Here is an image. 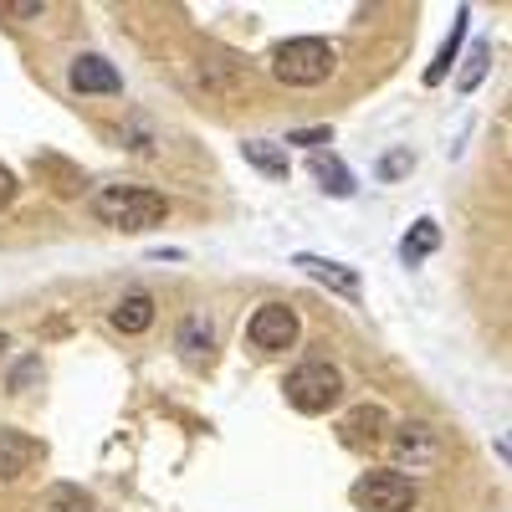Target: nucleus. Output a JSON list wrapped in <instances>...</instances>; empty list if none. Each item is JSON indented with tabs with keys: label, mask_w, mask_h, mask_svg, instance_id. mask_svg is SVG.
Here are the masks:
<instances>
[{
	"label": "nucleus",
	"mask_w": 512,
	"mask_h": 512,
	"mask_svg": "<svg viewBox=\"0 0 512 512\" xmlns=\"http://www.w3.org/2000/svg\"><path fill=\"white\" fill-rule=\"evenodd\" d=\"M93 216L113 231L139 236V231H154L169 221V200L159 190H144V185H103L93 195Z\"/></svg>",
	"instance_id": "1"
},
{
	"label": "nucleus",
	"mask_w": 512,
	"mask_h": 512,
	"mask_svg": "<svg viewBox=\"0 0 512 512\" xmlns=\"http://www.w3.org/2000/svg\"><path fill=\"white\" fill-rule=\"evenodd\" d=\"M333 62H338V52L323 36H292L272 52V77L287 82V88H318V82L333 77Z\"/></svg>",
	"instance_id": "2"
},
{
	"label": "nucleus",
	"mask_w": 512,
	"mask_h": 512,
	"mask_svg": "<svg viewBox=\"0 0 512 512\" xmlns=\"http://www.w3.org/2000/svg\"><path fill=\"white\" fill-rule=\"evenodd\" d=\"M282 390H287V405L297 415H328L338 400H344V374H338L333 364H323V359H308V364H297L287 374Z\"/></svg>",
	"instance_id": "3"
},
{
	"label": "nucleus",
	"mask_w": 512,
	"mask_h": 512,
	"mask_svg": "<svg viewBox=\"0 0 512 512\" xmlns=\"http://www.w3.org/2000/svg\"><path fill=\"white\" fill-rule=\"evenodd\" d=\"M354 502L364 512H415L420 492L405 472H369V477L354 482Z\"/></svg>",
	"instance_id": "4"
},
{
	"label": "nucleus",
	"mask_w": 512,
	"mask_h": 512,
	"mask_svg": "<svg viewBox=\"0 0 512 512\" xmlns=\"http://www.w3.org/2000/svg\"><path fill=\"white\" fill-rule=\"evenodd\" d=\"M390 451L400 466H410V472H436L441 456H446V441L436 425H425V420H405L395 425V436H390Z\"/></svg>",
	"instance_id": "5"
},
{
	"label": "nucleus",
	"mask_w": 512,
	"mask_h": 512,
	"mask_svg": "<svg viewBox=\"0 0 512 512\" xmlns=\"http://www.w3.org/2000/svg\"><path fill=\"white\" fill-rule=\"evenodd\" d=\"M246 344L262 349V354H282L297 344V313L287 303H262L246 323Z\"/></svg>",
	"instance_id": "6"
},
{
	"label": "nucleus",
	"mask_w": 512,
	"mask_h": 512,
	"mask_svg": "<svg viewBox=\"0 0 512 512\" xmlns=\"http://www.w3.org/2000/svg\"><path fill=\"white\" fill-rule=\"evenodd\" d=\"M41 456H47V451H41V441H36V436L11 431V425H0V482H16V477H26Z\"/></svg>",
	"instance_id": "7"
},
{
	"label": "nucleus",
	"mask_w": 512,
	"mask_h": 512,
	"mask_svg": "<svg viewBox=\"0 0 512 512\" xmlns=\"http://www.w3.org/2000/svg\"><path fill=\"white\" fill-rule=\"evenodd\" d=\"M292 267L303 272V277H313V282H323V287H328V292H338V297H359V272H354V267H344V262H328V256L297 251V256H292Z\"/></svg>",
	"instance_id": "8"
},
{
	"label": "nucleus",
	"mask_w": 512,
	"mask_h": 512,
	"mask_svg": "<svg viewBox=\"0 0 512 512\" xmlns=\"http://www.w3.org/2000/svg\"><path fill=\"white\" fill-rule=\"evenodd\" d=\"M67 82H72V93H123V77H118V67L108 62V57H98V52H88V57H77L72 67H67Z\"/></svg>",
	"instance_id": "9"
},
{
	"label": "nucleus",
	"mask_w": 512,
	"mask_h": 512,
	"mask_svg": "<svg viewBox=\"0 0 512 512\" xmlns=\"http://www.w3.org/2000/svg\"><path fill=\"white\" fill-rule=\"evenodd\" d=\"M308 169H313V180H318L328 195H338V200L354 195V175H349V164L338 159V154H323V149H318V154L308 159Z\"/></svg>",
	"instance_id": "10"
},
{
	"label": "nucleus",
	"mask_w": 512,
	"mask_h": 512,
	"mask_svg": "<svg viewBox=\"0 0 512 512\" xmlns=\"http://www.w3.org/2000/svg\"><path fill=\"white\" fill-rule=\"evenodd\" d=\"M108 318H113L118 333H144V328H154V297L149 292H128V297H118V308Z\"/></svg>",
	"instance_id": "11"
},
{
	"label": "nucleus",
	"mask_w": 512,
	"mask_h": 512,
	"mask_svg": "<svg viewBox=\"0 0 512 512\" xmlns=\"http://www.w3.org/2000/svg\"><path fill=\"white\" fill-rule=\"evenodd\" d=\"M466 26H472V6H461V11H456V21H451V36L441 41L436 62L425 67V88H436V82L451 72V62H456V52H461V41H466Z\"/></svg>",
	"instance_id": "12"
},
{
	"label": "nucleus",
	"mask_w": 512,
	"mask_h": 512,
	"mask_svg": "<svg viewBox=\"0 0 512 512\" xmlns=\"http://www.w3.org/2000/svg\"><path fill=\"white\" fill-rule=\"evenodd\" d=\"M436 246H441V226H436L431 216H425V221H415V226H410V236L400 241V262H405V267H420Z\"/></svg>",
	"instance_id": "13"
},
{
	"label": "nucleus",
	"mask_w": 512,
	"mask_h": 512,
	"mask_svg": "<svg viewBox=\"0 0 512 512\" xmlns=\"http://www.w3.org/2000/svg\"><path fill=\"white\" fill-rule=\"evenodd\" d=\"M241 159H246L251 169H262L267 180H287V149H277V144H267V139H246V144H241Z\"/></svg>",
	"instance_id": "14"
},
{
	"label": "nucleus",
	"mask_w": 512,
	"mask_h": 512,
	"mask_svg": "<svg viewBox=\"0 0 512 512\" xmlns=\"http://www.w3.org/2000/svg\"><path fill=\"white\" fill-rule=\"evenodd\" d=\"M379 431H384V410H379V405H359V410L344 420V441H349V446H369V441H379Z\"/></svg>",
	"instance_id": "15"
},
{
	"label": "nucleus",
	"mask_w": 512,
	"mask_h": 512,
	"mask_svg": "<svg viewBox=\"0 0 512 512\" xmlns=\"http://www.w3.org/2000/svg\"><path fill=\"white\" fill-rule=\"evenodd\" d=\"M200 88L216 93V98H236V93L246 88V77H241L231 62H205V67H200Z\"/></svg>",
	"instance_id": "16"
},
{
	"label": "nucleus",
	"mask_w": 512,
	"mask_h": 512,
	"mask_svg": "<svg viewBox=\"0 0 512 512\" xmlns=\"http://www.w3.org/2000/svg\"><path fill=\"white\" fill-rule=\"evenodd\" d=\"M210 338H216V333H210L205 318H185V323H180V349H185V359H205V354H210Z\"/></svg>",
	"instance_id": "17"
},
{
	"label": "nucleus",
	"mask_w": 512,
	"mask_h": 512,
	"mask_svg": "<svg viewBox=\"0 0 512 512\" xmlns=\"http://www.w3.org/2000/svg\"><path fill=\"white\" fill-rule=\"evenodd\" d=\"M47 512H98V502L88 497V492H82V487H52L47 492Z\"/></svg>",
	"instance_id": "18"
},
{
	"label": "nucleus",
	"mask_w": 512,
	"mask_h": 512,
	"mask_svg": "<svg viewBox=\"0 0 512 512\" xmlns=\"http://www.w3.org/2000/svg\"><path fill=\"white\" fill-rule=\"evenodd\" d=\"M487 67H492V47H487V41H477L472 57H466V67H461V77H456V88L461 93H477V82L487 77Z\"/></svg>",
	"instance_id": "19"
},
{
	"label": "nucleus",
	"mask_w": 512,
	"mask_h": 512,
	"mask_svg": "<svg viewBox=\"0 0 512 512\" xmlns=\"http://www.w3.org/2000/svg\"><path fill=\"white\" fill-rule=\"evenodd\" d=\"M405 169H410V154L395 149V154H384V159H379V180H400Z\"/></svg>",
	"instance_id": "20"
},
{
	"label": "nucleus",
	"mask_w": 512,
	"mask_h": 512,
	"mask_svg": "<svg viewBox=\"0 0 512 512\" xmlns=\"http://www.w3.org/2000/svg\"><path fill=\"white\" fill-rule=\"evenodd\" d=\"M333 134H328V128H297V134H287V144H308L313 154H318V144H328Z\"/></svg>",
	"instance_id": "21"
},
{
	"label": "nucleus",
	"mask_w": 512,
	"mask_h": 512,
	"mask_svg": "<svg viewBox=\"0 0 512 512\" xmlns=\"http://www.w3.org/2000/svg\"><path fill=\"white\" fill-rule=\"evenodd\" d=\"M36 374H41V359H26V364H21V369L11 374V390H26V384H31Z\"/></svg>",
	"instance_id": "22"
},
{
	"label": "nucleus",
	"mask_w": 512,
	"mask_h": 512,
	"mask_svg": "<svg viewBox=\"0 0 512 512\" xmlns=\"http://www.w3.org/2000/svg\"><path fill=\"white\" fill-rule=\"evenodd\" d=\"M11 200H16V175H11L6 164H0V210H6Z\"/></svg>",
	"instance_id": "23"
},
{
	"label": "nucleus",
	"mask_w": 512,
	"mask_h": 512,
	"mask_svg": "<svg viewBox=\"0 0 512 512\" xmlns=\"http://www.w3.org/2000/svg\"><path fill=\"white\" fill-rule=\"evenodd\" d=\"M47 6H36V0H21V6H0V16H41Z\"/></svg>",
	"instance_id": "24"
},
{
	"label": "nucleus",
	"mask_w": 512,
	"mask_h": 512,
	"mask_svg": "<svg viewBox=\"0 0 512 512\" xmlns=\"http://www.w3.org/2000/svg\"><path fill=\"white\" fill-rule=\"evenodd\" d=\"M0 349H6V338H0Z\"/></svg>",
	"instance_id": "25"
}]
</instances>
